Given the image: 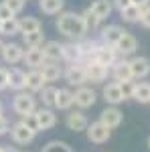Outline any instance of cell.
I'll list each match as a JSON object with an SVG mask.
<instances>
[{"instance_id": "cell-1", "label": "cell", "mask_w": 150, "mask_h": 152, "mask_svg": "<svg viewBox=\"0 0 150 152\" xmlns=\"http://www.w3.org/2000/svg\"><path fill=\"white\" fill-rule=\"evenodd\" d=\"M55 26H57V31L61 35L69 37V39H75V41H79L81 37L87 33L85 24H83V16L77 14V12H71V10L59 12V18H57V23H55Z\"/></svg>"}, {"instance_id": "cell-2", "label": "cell", "mask_w": 150, "mask_h": 152, "mask_svg": "<svg viewBox=\"0 0 150 152\" xmlns=\"http://www.w3.org/2000/svg\"><path fill=\"white\" fill-rule=\"evenodd\" d=\"M12 110H14L20 118L26 116V114L37 112V97H35V94L24 91V89L18 91V94L14 95V99H12Z\"/></svg>"}, {"instance_id": "cell-3", "label": "cell", "mask_w": 150, "mask_h": 152, "mask_svg": "<svg viewBox=\"0 0 150 152\" xmlns=\"http://www.w3.org/2000/svg\"><path fill=\"white\" fill-rule=\"evenodd\" d=\"M91 51H93L95 63H100V65L112 67L116 61H118V51H116V47H110V45H104V43H93Z\"/></svg>"}, {"instance_id": "cell-4", "label": "cell", "mask_w": 150, "mask_h": 152, "mask_svg": "<svg viewBox=\"0 0 150 152\" xmlns=\"http://www.w3.org/2000/svg\"><path fill=\"white\" fill-rule=\"evenodd\" d=\"M95 99H97V94L93 91L91 87H87V85H81V87H77L73 91V105H77L79 110L91 107L95 104Z\"/></svg>"}, {"instance_id": "cell-5", "label": "cell", "mask_w": 150, "mask_h": 152, "mask_svg": "<svg viewBox=\"0 0 150 152\" xmlns=\"http://www.w3.org/2000/svg\"><path fill=\"white\" fill-rule=\"evenodd\" d=\"M85 132H87V140L93 142V144H104V142H108L110 136H112V130L108 128L105 124H102L100 120L93 122V124H89Z\"/></svg>"}, {"instance_id": "cell-6", "label": "cell", "mask_w": 150, "mask_h": 152, "mask_svg": "<svg viewBox=\"0 0 150 152\" xmlns=\"http://www.w3.org/2000/svg\"><path fill=\"white\" fill-rule=\"evenodd\" d=\"M24 51H26V49H23V45H18V43H4L0 55H2V61H4V63L16 65V63H20L24 59Z\"/></svg>"}, {"instance_id": "cell-7", "label": "cell", "mask_w": 150, "mask_h": 152, "mask_svg": "<svg viewBox=\"0 0 150 152\" xmlns=\"http://www.w3.org/2000/svg\"><path fill=\"white\" fill-rule=\"evenodd\" d=\"M124 35H126V31H124L120 24H108V26L102 28V33H100L102 43H104V45H110V47H116L118 41H120Z\"/></svg>"}, {"instance_id": "cell-8", "label": "cell", "mask_w": 150, "mask_h": 152, "mask_svg": "<svg viewBox=\"0 0 150 152\" xmlns=\"http://www.w3.org/2000/svg\"><path fill=\"white\" fill-rule=\"evenodd\" d=\"M83 69H85V75H87V81L91 83H102L108 79V75H110V67H105V65H100V63H89V65H83Z\"/></svg>"}, {"instance_id": "cell-9", "label": "cell", "mask_w": 150, "mask_h": 152, "mask_svg": "<svg viewBox=\"0 0 150 152\" xmlns=\"http://www.w3.org/2000/svg\"><path fill=\"white\" fill-rule=\"evenodd\" d=\"M10 138H12V142H16V144H29V142L35 140V132L29 130L23 122H16V124L10 126Z\"/></svg>"}, {"instance_id": "cell-10", "label": "cell", "mask_w": 150, "mask_h": 152, "mask_svg": "<svg viewBox=\"0 0 150 152\" xmlns=\"http://www.w3.org/2000/svg\"><path fill=\"white\" fill-rule=\"evenodd\" d=\"M65 126L71 130V132H83V130H87V126H89V122H87V116L81 112V110H73V112H69L67 114V118H65Z\"/></svg>"}, {"instance_id": "cell-11", "label": "cell", "mask_w": 150, "mask_h": 152, "mask_svg": "<svg viewBox=\"0 0 150 152\" xmlns=\"http://www.w3.org/2000/svg\"><path fill=\"white\" fill-rule=\"evenodd\" d=\"M122 120H124V114H122L116 105H108L104 112L100 114V122H102V124H105L110 130L118 128V126L122 124Z\"/></svg>"}, {"instance_id": "cell-12", "label": "cell", "mask_w": 150, "mask_h": 152, "mask_svg": "<svg viewBox=\"0 0 150 152\" xmlns=\"http://www.w3.org/2000/svg\"><path fill=\"white\" fill-rule=\"evenodd\" d=\"M63 75H65V79L69 85H75V87H81V85H85L87 83V75H85V69L81 67V65H69L67 69L63 71Z\"/></svg>"}, {"instance_id": "cell-13", "label": "cell", "mask_w": 150, "mask_h": 152, "mask_svg": "<svg viewBox=\"0 0 150 152\" xmlns=\"http://www.w3.org/2000/svg\"><path fill=\"white\" fill-rule=\"evenodd\" d=\"M23 63L26 65V67H29V69H41V67H43V65L47 63L43 49H41V47L26 49V51H24V59H23Z\"/></svg>"}, {"instance_id": "cell-14", "label": "cell", "mask_w": 150, "mask_h": 152, "mask_svg": "<svg viewBox=\"0 0 150 152\" xmlns=\"http://www.w3.org/2000/svg\"><path fill=\"white\" fill-rule=\"evenodd\" d=\"M45 85H47V81L43 79V75H41V71H39V69L26 71V75H24V89H26V91H31V94H39Z\"/></svg>"}, {"instance_id": "cell-15", "label": "cell", "mask_w": 150, "mask_h": 152, "mask_svg": "<svg viewBox=\"0 0 150 152\" xmlns=\"http://www.w3.org/2000/svg\"><path fill=\"white\" fill-rule=\"evenodd\" d=\"M130 71L134 79H144L150 75V59L146 57H132L130 61Z\"/></svg>"}, {"instance_id": "cell-16", "label": "cell", "mask_w": 150, "mask_h": 152, "mask_svg": "<svg viewBox=\"0 0 150 152\" xmlns=\"http://www.w3.org/2000/svg\"><path fill=\"white\" fill-rule=\"evenodd\" d=\"M102 95H104V99H105L108 105H118V104H122V102L126 99L124 94H122V89H120V83L118 81H112V83H108V85H104Z\"/></svg>"}, {"instance_id": "cell-17", "label": "cell", "mask_w": 150, "mask_h": 152, "mask_svg": "<svg viewBox=\"0 0 150 152\" xmlns=\"http://www.w3.org/2000/svg\"><path fill=\"white\" fill-rule=\"evenodd\" d=\"M83 51H85V45H81V43H65L63 45V59L71 65H75L81 61Z\"/></svg>"}, {"instance_id": "cell-18", "label": "cell", "mask_w": 150, "mask_h": 152, "mask_svg": "<svg viewBox=\"0 0 150 152\" xmlns=\"http://www.w3.org/2000/svg\"><path fill=\"white\" fill-rule=\"evenodd\" d=\"M136 49H138V41H136V37L130 35V33H126V35H124L122 39H120V41H118V45H116V51H118V55H122V57L136 53Z\"/></svg>"}, {"instance_id": "cell-19", "label": "cell", "mask_w": 150, "mask_h": 152, "mask_svg": "<svg viewBox=\"0 0 150 152\" xmlns=\"http://www.w3.org/2000/svg\"><path fill=\"white\" fill-rule=\"evenodd\" d=\"M37 118H39V126L41 130H51L55 124H57V114L51 110V107H37Z\"/></svg>"}, {"instance_id": "cell-20", "label": "cell", "mask_w": 150, "mask_h": 152, "mask_svg": "<svg viewBox=\"0 0 150 152\" xmlns=\"http://www.w3.org/2000/svg\"><path fill=\"white\" fill-rule=\"evenodd\" d=\"M41 49H43V53H45L47 61L57 63L59 59H63V43H59V41H45Z\"/></svg>"}, {"instance_id": "cell-21", "label": "cell", "mask_w": 150, "mask_h": 152, "mask_svg": "<svg viewBox=\"0 0 150 152\" xmlns=\"http://www.w3.org/2000/svg\"><path fill=\"white\" fill-rule=\"evenodd\" d=\"M112 77H114V81H128V79H134L132 77V71H130V63L128 61H116L114 65H112Z\"/></svg>"}, {"instance_id": "cell-22", "label": "cell", "mask_w": 150, "mask_h": 152, "mask_svg": "<svg viewBox=\"0 0 150 152\" xmlns=\"http://www.w3.org/2000/svg\"><path fill=\"white\" fill-rule=\"evenodd\" d=\"M39 71H41V75H43V79H45L47 83L59 81V77H63V69H61V65L53 63V61H47Z\"/></svg>"}, {"instance_id": "cell-23", "label": "cell", "mask_w": 150, "mask_h": 152, "mask_svg": "<svg viewBox=\"0 0 150 152\" xmlns=\"http://www.w3.org/2000/svg\"><path fill=\"white\" fill-rule=\"evenodd\" d=\"M89 10L97 16V18H108L112 10H114V4H112V0H91V4H89Z\"/></svg>"}, {"instance_id": "cell-24", "label": "cell", "mask_w": 150, "mask_h": 152, "mask_svg": "<svg viewBox=\"0 0 150 152\" xmlns=\"http://www.w3.org/2000/svg\"><path fill=\"white\" fill-rule=\"evenodd\" d=\"M24 73L23 69L18 67H12L8 69V89H14V91H23L24 89Z\"/></svg>"}, {"instance_id": "cell-25", "label": "cell", "mask_w": 150, "mask_h": 152, "mask_svg": "<svg viewBox=\"0 0 150 152\" xmlns=\"http://www.w3.org/2000/svg\"><path fill=\"white\" fill-rule=\"evenodd\" d=\"M43 43H45V33H43V28H41V31H35V33H24L23 35V45L26 49L43 47Z\"/></svg>"}, {"instance_id": "cell-26", "label": "cell", "mask_w": 150, "mask_h": 152, "mask_svg": "<svg viewBox=\"0 0 150 152\" xmlns=\"http://www.w3.org/2000/svg\"><path fill=\"white\" fill-rule=\"evenodd\" d=\"M65 0H39V8L45 14H59L63 12Z\"/></svg>"}, {"instance_id": "cell-27", "label": "cell", "mask_w": 150, "mask_h": 152, "mask_svg": "<svg viewBox=\"0 0 150 152\" xmlns=\"http://www.w3.org/2000/svg\"><path fill=\"white\" fill-rule=\"evenodd\" d=\"M39 97H41V104L45 105V107H55V99H57V87H53V85H49L47 83L45 87L39 91Z\"/></svg>"}, {"instance_id": "cell-28", "label": "cell", "mask_w": 150, "mask_h": 152, "mask_svg": "<svg viewBox=\"0 0 150 152\" xmlns=\"http://www.w3.org/2000/svg\"><path fill=\"white\" fill-rule=\"evenodd\" d=\"M73 105V91L69 89H57V99H55V107L57 110H69Z\"/></svg>"}, {"instance_id": "cell-29", "label": "cell", "mask_w": 150, "mask_h": 152, "mask_svg": "<svg viewBox=\"0 0 150 152\" xmlns=\"http://www.w3.org/2000/svg\"><path fill=\"white\" fill-rule=\"evenodd\" d=\"M140 14H142V8L130 4L128 8H124V10L120 12V18L128 24H136V23H140Z\"/></svg>"}, {"instance_id": "cell-30", "label": "cell", "mask_w": 150, "mask_h": 152, "mask_svg": "<svg viewBox=\"0 0 150 152\" xmlns=\"http://www.w3.org/2000/svg\"><path fill=\"white\" fill-rule=\"evenodd\" d=\"M0 35H6V37L20 35V20H18L16 16H14V18H8V20H2Z\"/></svg>"}, {"instance_id": "cell-31", "label": "cell", "mask_w": 150, "mask_h": 152, "mask_svg": "<svg viewBox=\"0 0 150 152\" xmlns=\"http://www.w3.org/2000/svg\"><path fill=\"white\" fill-rule=\"evenodd\" d=\"M138 104H150V83H136V89L132 95Z\"/></svg>"}, {"instance_id": "cell-32", "label": "cell", "mask_w": 150, "mask_h": 152, "mask_svg": "<svg viewBox=\"0 0 150 152\" xmlns=\"http://www.w3.org/2000/svg\"><path fill=\"white\" fill-rule=\"evenodd\" d=\"M43 26H41V20L35 18V16H24L20 18V35L24 33H35V31H41Z\"/></svg>"}, {"instance_id": "cell-33", "label": "cell", "mask_w": 150, "mask_h": 152, "mask_svg": "<svg viewBox=\"0 0 150 152\" xmlns=\"http://www.w3.org/2000/svg\"><path fill=\"white\" fill-rule=\"evenodd\" d=\"M81 16H83V24H85V31H87V33H93V31H97V28H100L102 18H97V16H95V14L89 10V8L83 12Z\"/></svg>"}, {"instance_id": "cell-34", "label": "cell", "mask_w": 150, "mask_h": 152, "mask_svg": "<svg viewBox=\"0 0 150 152\" xmlns=\"http://www.w3.org/2000/svg\"><path fill=\"white\" fill-rule=\"evenodd\" d=\"M43 152H73L71 146L67 142H61V140H53L43 146Z\"/></svg>"}, {"instance_id": "cell-35", "label": "cell", "mask_w": 150, "mask_h": 152, "mask_svg": "<svg viewBox=\"0 0 150 152\" xmlns=\"http://www.w3.org/2000/svg\"><path fill=\"white\" fill-rule=\"evenodd\" d=\"M20 122H23L24 126L29 130H33V132H41V126H39V118H37V114L33 112V114H26V116H23L20 118Z\"/></svg>"}, {"instance_id": "cell-36", "label": "cell", "mask_w": 150, "mask_h": 152, "mask_svg": "<svg viewBox=\"0 0 150 152\" xmlns=\"http://www.w3.org/2000/svg\"><path fill=\"white\" fill-rule=\"evenodd\" d=\"M120 89H122V94L124 97H132L134 95V89H136V81L134 79H128V81H120Z\"/></svg>"}, {"instance_id": "cell-37", "label": "cell", "mask_w": 150, "mask_h": 152, "mask_svg": "<svg viewBox=\"0 0 150 152\" xmlns=\"http://www.w3.org/2000/svg\"><path fill=\"white\" fill-rule=\"evenodd\" d=\"M8 8H10L14 14H18V12L24 10V4H26V0H2Z\"/></svg>"}, {"instance_id": "cell-38", "label": "cell", "mask_w": 150, "mask_h": 152, "mask_svg": "<svg viewBox=\"0 0 150 152\" xmlns=\"http://www.w3.org/2000/svg\"><path fill=\"white\" fill-rule=\"evenodd\" d=\"M140 24L144 28H150V4L146 8H142V14H140Z\"/></svg>"}, {"instance_id": "cell-39", "label": "cell", "mask_w": 150, "mask_h": 152, "mask_svg": "<svg viewBox=\"0 0 150 152\" xmlns=\"http://www.w3.org/2000/svg\"><path fill=\"white\" fill-rule=\"evenodd\" d=\"M8 18H14V12L4 2H0V20H8Z\"/></svg>"}, {"instance_id": "cell-40", "label": "cell", "mask_w": 150, "mask_h": 152, "mask_svg": "<svg viewBox=\"0 0 150 152\" xmlns=\"http://www.w3.org/2000/svg\"><path fill=\"white\" fill-rule=\"evenodd\" d=\"M8 89V69L0 67V91Z\"/></svg>"}, {"instance_id": "cell-41", "label": "cell", "mask_w": 150, "mask_h": 152, "mask_svg": "<svg viewBox=\"0 0 150 152\" xmlns=\"http://www.w3.org/2000/svg\"><path fill=\"white\" fill-rule=\"evenodd\" d=\"M8 132H10V120L6 116H0V136H4Z\"/></svg>"}, {"instance_id": "cell-42", "label": "cell", "mask_w": 150, "mask_h": 152, "mask_svg": "<svg viewBox=\"0 0 150 152\" xmlns=\"http://www.w3.org/2000/svg\"><path fill=\"white\" fill-rule=\"evenodd\" d=\"M112 4H114V8H118V10L122 12L124 8H128L132 2H130V0H112Z\"/></svg>"}, {"instance_id": "cell-43", "label": "cell", "mask_w": 150, "mask_h": 152, "mask_svg": "<svg viewBox=\"0 0 150 152\" xmlns=\"http://www.w3.org/2000/svg\"><path fill=\"white\" fill-rule=\"evenodd\" d=\"M130 2H132L134 6H140V8H146L150 4V0H130Z\"/></svg>"}, {"instance_id": "cell-44", "label": "cell", "mask_w": 150, "mask_h": 152, "mask_svg": "<svg viewBox=\"0 0 150 152\" xmlns=\"http://www.w3.org/2000/svg\"><path fill=\"white\" fill-rule=\"evenodd\" d=\"M2 152H16V150L10 148V146H2Z\"/></svg>"}, {"instance_id": "cell-45", "label": "cell", "mask_w": 150, "mask_h": 152, "mask_svg": "<svg viewBox=\"0 0 150 152\" xmlns=\"http://www.w3.org/2000/svg\"><path fill=\"white\" fill-rule=\"evenodd\" d=\"M2 112H4V105H2V102H0V116H2Z\"/></svg>"}, {"instance_id": "cell-46", "label": "cell", "mask_w": 150, "mask_h": 152, "mask_svg": "<svg viewBox=\"0 0 150 152\" xmlns=\"http://www.w3.org/2000/svg\"><path fill=\"white\" fill-rule=\"evenodd\" d=\"M2 47H4V43H2V41H0V51H2Z\"/></svg>"}, {"instance_id": "cell-47", "label": "cell", "mask_w": 150, "mask_h": 152, "mask_svg": "<svg viewBox=\"0 0 150 152\" xmlns=\"http://www.w3.org/2000/svg\"><path fill=\"white\" fill-rule=\"evenodd\" d=\"M148 148H150V138H148Z\"/></svg>"}, {"instance_id": "cell-48", "label": "cell", "mask_w": 150, "mask_h": 152, "mask_svg": "<svg viewBox=\"0 0 150 152\" xmlns=\"http://www.w3.org/2000/svg\"><path fill=\"white\" fill-rule=\"evenodd\" d=\"M0 28H2V20H0Z\"/></svg>"}, {"instance_id": "cell-49", "label": "cell", "mask_w": 150, "mask_h": 152, "mask_svg": "<svg viewBox=\"0 0 150 152\" xmlns=\"http://www.w3.org/2000/svg\"><path fill=\"white\" fill-rule=\"evenodd\" d=\"M0 152H2V146H0Z\"/></svg>"}]
</instances>
